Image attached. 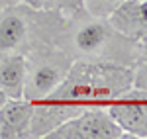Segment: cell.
<instances>
[{
    "label": "cell",
    "mask_w": 147,
    "mask_h": 139,
    "mask_svg": "<svg viewBox=\"0 0 147 139\" xmlns=\"http://www.w3.org/2000/svg\"><path fill=\"white\" fill-rule=\"evenodd\" d=\"M34 8H41V10H53L61 12V14H73L75 10L82 8V0H24Z\"/></svg>",
    "instance_id": "cell-11"
},
{
    "label": "cell",
    "mask_w": 147,
    "mask_h": 139,
    "mask_svg": "<svg viewBox=\"0 0 147 139\" xmlns=\"http://www.w3.org/2000/svg\"><path fill=\"white\" fill-rule=\"evenodd\" d=\"M24 0H0V10H4V8H10V6H16V4H20Z\"/></svg>",
    "instance_id": "cell-13"
},
{
    "label": "cell",
    "mask_w": 147,
    "mask_h": 139,
    "mask_svg": "<svg viewBox=\"0 0 147 139\" xmlns=\"http://www.w3.org/2000/svg\"><path fill=\"white\" fill-rule=\"evenodd\" d=\"M129 88H134L131 67L118 63L73 61L61 84L34 104L30 139H45L49 131L84 110L108 108Z\"/></svg>",
    "instance_id": "cell-1"
},
{
    "label": "cell",
    "mask_w": 147,
    "mask_h": 139,
    "mask_svg": "<svg viewBox=\"0 0 147 139\" xmlns=\"http://www.w3.org/2000/svg\"><path fill=\"white\" fill-rule=\"evenodd\" d=\"M106 20L116 32L136 43L147 37V4L143 0H125Z\"/></svg>",
    "instance_id": "cell-7"
},
{
    "label": "cell",
    "mask_w": 147,
    "mask_h": 139,
    "mask_svg": "<svg viewBox=\"0 0 147 139\" xmlns=\"http://www.w3.org/2000/svg\"><path fill=\"white\" fill-rule=\"evenodd\" d=\"M24 57H26L24 98L34 104L55 90L73 65V59L59 45H39L28 51Z\"/></svg>",
    "instance_id": "cell-4"
},
{
    "label": "cell",
    "mask_w": 147,
    "mask_h": 139,
    "mask_svg": "<svg viewBox=\"0 0 147 139\" xmlns=\"http://www.w3.org/2000/svg\"><path fill=\"white\" fill-rule=\"evenodd\" d=\"M122 2L125 0H82V8L98 18H108Z\"/></svg>",
    "instance_id": "cell-12"
},
{
    "label": "cell",
    "mask_w": 147,
    "mask_h": 139,
    "mask_svg": "<svg viewBox=\"0 0 147 139\" xmlns=\"http://www.w3.org/2000/svg\"><path fill=\"white\" fill-rule=\"evenodd\" d=\"M26 57L24 53H0V88L8 98H24Z\"/></svg>",
    "instance_id": "cell-9"
},
{
    "label": "cell",
    "mask_w": 147,
    "mask_h": 139,
    "mask_svg": "<svg viewBox=\"0 0 147 139\" xmlns=\"http://www.w3.org/2000/svg\"><path fill=\"white\" fill-rule=\"evenodd\" d=\"M143 2H145V4H147V0H143Z\"/></svg>",
    "instance_id": "cell-15"
},
{
    "label": "cell",
    "mask_w": 147,
    "mask_h": 139,
    "mask_svg": "<svg viewBox=\"0 0 147 139\" xmlns=\"http://www.w3.org/2000/svg\"><path fill=\"white\" fill-rule=\"evenodd\" d=\"M110 116L129 139H147V90L129 88L108 106Z\"/></svg>",
    "instance_id": "cell-6"
},
{
    "label": "cell",
    "mask_w": 147,
    "mask_h": 139,
    "mask_svg": "<svg viewBox=\"0 0 147 139\" xmlns=\"http://www.w3.org/2000/svg\"><path fill=\"white\" fill-rule=\"evenodd\" d=\"M65 14L34 8L28 2L0 10V53H28L39 45H57Z\"/></svg>",
    "instance_id": "cell-3"
},
{
    "label": "cell",
    "mask_w": 147,
    "mask_h": 139,
    "mask_svg": "<svg viewBox=\"0 0 147 139\" xmlns=\"http://www.w3.org/2000/svg\"><path fill=\"white\" fill-rule=\"evenodd\" d=\"M6 102H8V96H6L4 92H2V88H0V108H2V106L6 104Z\"/></svg>",
    "instance_id": "cell-14"
},
{
    "label": "cell",
    "mask_w": 147,
    "mask_h": 139,
    "mask_svg": "<svg viewBox=\"0 0 147 139\" xmlns=\"http://www.w3.org/2000/svg\"><path fill=\"white\" fill-rule=\"evenodd\" d=\"M131 71H134V86L147 90V37H143L139 41L137 57H136V63H134Z\"/></svg>",
    "instance_id": "cell-10"
},
{
    "label": "cell",
    "mask_w": 147,
    "mask_h": 139,
    "mask_svg": "<svg viewBox=\"0 0 147 139\" xmlns=\"http://www.w3.org/2000/svg\"><path fill=\"white\" fill-rule=\"evenodd\" d=\"M45 139H129L108 108H90L49 131Z\"/></svg>",
    "instance_id": "cell-5"
},
{
    "label": "cell",
    "mask_w": 147,
    "mask_h": 139,
    "mask_svg": "<svg viewBox=\"0 0 147 139\" xmlns=\"http://www.w3.org/2000/svg\"><path fill=\"white\" fill-rule=\"evenodd\" d=\"M34 102L26 98H8L0 108V139H30Z\"/></svg>",
    "instance_id": "cell-8"
},
{
    "label": "cell",
    "mask_w": 147,
    "mask_h": 139,
    "mask_svg": "<svg viewBox=\"0 0 147 139\" xmlns=\"http://www.w3.org/2000/svg\"><path fill=\"white\" fill-rule=\"evenodd\" d=\"M65 18V30L57 45L67 51L73 61L118 63L134 67L139 43L116 32L106 18L92 16L84 8H79Z\"/></svg>",
    "instance_id": "cell-2"
}]
</instances>
